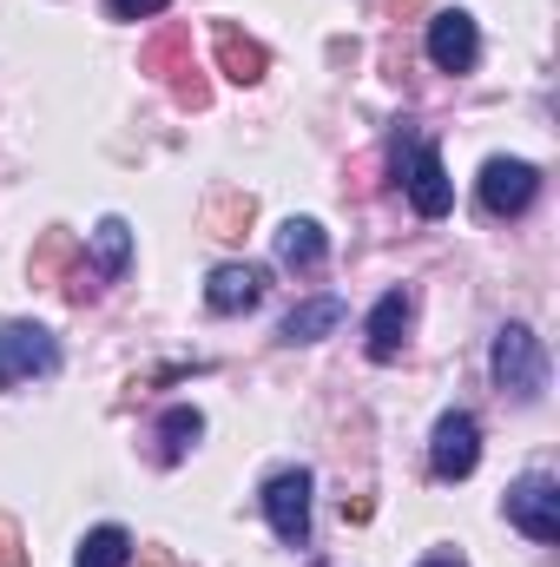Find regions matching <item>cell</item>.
Returning <instances> with one entry per match:
<instances>
[{"mask_svg":"<svg viewBox=\"0 0 560 567\" xmlns=\"http://www.w3.org/2000/svg\"><path fill=\"white\" fill-rule=\"evenodd\" d=\"M383 13H390V20H403V13H422V0H383Z\"/></svg>","mask_w":560,"mask_h":567,"instance_id":"cb8c5ba5","label":"cell"},{"mask_svg":"<svg viewBox=\"0 0 560 567\" xmlns=\"http://www.w3.org/2000/svg\"><path fill=\"white\" fill-rule=\"evenodd\" d=\"M370 515H376L370 495H343V522H370Z\"/></svg>","mask_w":560,"mask_h":567,"instance_id":"603a6c76","label":"cell"},{"mask_svg":"<svg viewBox=\"0 0 560 567\" xmlns=\"http://www.w3.org/2000/svg\"><path fill=\"white\" fill-rule=\"evenodd\" d=\"M475 53H481L475 20H468L462 7H442V13L428 20V60H435L442 73H468V66H475Z\"/></svg>","mask_w":560,"mask_h":567,"instance_id":"8992f818","label":"cell"},{"mask_svg":"<svg viewBox=\"0 0 560 567\" xmlns=\"http://www.w3.org/2000/svg\"><path fill=\"white\" fill-rule=\"evenodd\" d=\"M73 561L80 567H126L133 561V535H126V528H93V535L73 548Z\"/></svg>","mask_w":560,"mask_h":567,"instance_id":"2e32d148","label":"cell"},{"mask_svg":"<svg viewBox=\"0 0 560 567\" xmlns=\"http://www.w3.org/2000/svg\"><path fill=\"white\" fill-rule=\"evenodd\" d=\"M172 93H178V106H191V113L211 106V80H205L198 66H178V73H172Z\"/></svg>","mask_w":560,"mask_h":567,"instance_id":"ffe728a7","label":"cell"},{"mask_svg":"<svg viewBox=\"0 0 560 567\" xmlns=\"http://www.w3.org/2000/svg\"><path fill=\"white\" fill-rule=\"evenodd\" d=\"M265 515H271L278 542H290V548L310 542V468H278L265 482Z\"/></svg>","mask_w":560,"mask_h":567,"instance_id":"7a4b0ae2","label":"cell"},{"mask_svg":"<svg viewBox=\"0 0 560 567\" xmlns=\"http://www.w3.org/2000/svg\"><path fill=\"white\" fill-rule=\"evenodd\" d=\"M323 225L317 218H283L278 225V265H290V271H317L323 265Z\"/></svg>","mask_w":560,"mask_h":567,"instance_id":"7c38bea8","label":"cell"},{"mask_svg":"<svg viewBox=\"0 0 560 567\" xmlns=\"http://www.w3.org/2000/svg\"><path fill=\"white\" fill-rule=\"evenodd\" d=\"M145 567H172V555H165V548H152V555H145Z\"/></svg>","mask_w":560,"mask_h":567,"instance_id":"d4e9b609","label":"cell"},{"mask_svg":"<svg viewBox=\"0 0 560 567\" xmlns=\"http://www.w3.org/2000/svg\"><path fill=\"white\" fill-rule=\"evenodd\" d=\"M251 218H258V198H251V192H218V198L205 205V231H211V238H238Z\"/></svg>","mask_w":560,"mask_h":567,"instance_id":"5bb4252c","label":"cell"},{"mask_svg":"<svg viewBox=\"0 0 560 567\" xmlns=\"http://www.w3.org/2000/svg\"><path fill=\"white\" fill-rule=\"evenodd\" d=\"M211 40H218V73H225V80H238V86H258V80L271 73V53H265L251 33H238L231 20H218V33H211Z\"/></svg>","mask_w":560,"mask_h":567,"instance_id":"30bf717a","label":"cell"},{"mask_svg":"<svg viewBox=\"0 0 560 567\" xmlns=\"http://www.w3.org/2000/svg\"><path fill=\"white\" fill-rule=\"evenodd\" d=\"M403 178H409V198H416L422 218H442V212L455 205V185H448V172H442V152H435V145H416V152H409Z\"/></svg>","mask_w":560,"mask_h":567,"instance_id":"9c48e42d","label":"cell"},{"mask_svg":"<svg viewBox=\"0 0 560 567\" xmlns=\"http://www.w3.org/2000/svg\"><path fill=\"white\" fill-rule=\"evenodd\" d=\"M336 323H343V303H336V297H310V303H297V310H290V317H283V343H317V337H323V330H336Z\"/></svg>","mask_w":560,"mask_h":567,"instance_id":"4fadbf2b","label":"cell"},{"mask_svg":"<svg viewBox=\"0 0 560 567\" xmlns=\"http://www.w3.org/2000/svg\"><path fill=\"white\" fill-rule=\"evenodd\" d=\"M422 567H468V561H455V555H435V561H422Z\"/></svg>","mask_w":560,"mask_h":567,"instance_id":"484cf974","label":"cell"},{"mask_svg":"<svg viewBox=\"0 0 560 567\" xmlns=\"http://www.w3.org/2000/svg\"><path fill=\"white\" fill-rule=\"evenodd\" d=\"M178 66H191V27H165L152 47L139 53V73H178Z\"/></svg>","mask_w":560,"mask_h":567,"instance_id":"9a60e30c","label":"cell"},{"mask_svg":"<svg viewBox=\"0 0 560 567\" xmlns=\"http://www.w3.org/2000/svg\"><path fill=\"white\" fill-rule=\"evenodd\" d=\"M60 363V350H53V337L40 330V323H7L0 330V377L13 383V377H46Z\"/></svg>","mask_w":560,"mask_h":567,"instance_id":"52a82bcc","label":"cell"},{"mask_svg":"<svg viewBox=\"0 0 560 567\" xmlns=\"http://www.w3.org/2000/svg\"><path fill=\"white\" fill-rule=\"evenodd\" d=\"M113 20H145V13H165V0H106Z\"/></svg>","mask_w":560,"mask_h":567,"instance_id":"7402d4cb","label":"cell"},{"mask_svg":"<svg viewBox=\"0 0 560 567\" xmlns=\"http://www.w3.org/2000/svg\"><path fill=\"white\" fill-rule=\"evenodd\" d=\"M198 435H205V416H198V410H165V423H158V455L178 462Z\"/></svg>","mask_w":560,"mask_h":567,"instance_id":"d6986e66","label":"cell"},{"mask_svg":"<svg viewBox=\"0 0 560 567\" xmlns=\"http://www.w3.org/2000/svg\"><path fill=\"white\" fill-rule=\"evenodd\" d=\"M0 383H7V377H0Z\"/></svg>","mask_w":560,"mask_h":567,"instance_id":"4316f807","label":"cell"},{"mask_svg":"<svg viewBox=\"0 0 560 567\" xmlns=\"http://www.w3.org/2000/svg\"><path fill=\"white\" fill-rule=\"evenodd\" d=\"M495 390L515 396V403H541V390H548V350H541V337L528 323H508L495 337Z\"/></svg>","mask_w":560,"mask_h":567,"instance_id":"6da1fadb","label":"cell"},{"mask_svg":"<svg viewBox=\"0 0 560 567\" xmlns=\"http://www.w3.org/2000/svg\"><path fill=\"white\" fill-rule=\"evenodd\" d=\"M265 297V271L258 265H218L211 284H205V303L218 310V317H238V310H251Z\"/></svg>","mask_w":560,"mask_h":567,"instance_id":"8fae6325","label":"cell"},{"mask_svg":"<svg viewBox=\"0 0 560 567\" xmlns=\"http://www.w3.org/2000/svg\"><path fill=\"white\" fill-rule=\"evenodd\" d=\"M0 567H27V548H20V522L0 515Z\"/></svg>","mask_w":560,"mask_h":567,"instance_id":"44dd1931","label":"cell"},{"mask_svg":"<svg viewBox=\"0 0 560 567\" xmlns=\"http://www.w3.org/2000/svg\"><path fill=\"white\" fill-rule=\"evenodd\" d=\"M80 258V245H73V231H46L40 245H33V284H60L66 278V265Z\"/></svg>","mask_w":560,"mask_h":567,"instance_id":"e0dca14e","label":"cell"},{"mask_svg":"<svg viewBox=\"0 0 560 567\" xmlns=\"http://www.w3.org/2000/svg\"><path fill=\"white\" fill-rule=\"evenodd\" d=\"M508 522L535 542H560V482L554 475H521L508 488Z\"/></svg>","mask_w":560,"mask_h":567,"instance_id":"5b68a950","label":"cell"},{"mask_svg":"<svg viewBox=\"0 0 560 567\" xmlns=\"http://www.w3.org/2000/svg\"><path fill=\"white\" fill-rule=\"evenodd\" d=\"M409 323H416V297H409V290H390V297L370 310V357H376V363H396L403 343H409Z\"/></svg>","mask_w":560,"mask_h":567,"instance_id":"ba28073f","label":"cell"},{"mask_svg":"<svg viewBox=\"0 0 560 567\" xmlns=\"http://www.w3.org/2000/svg\"><path fill=\"white\" fill-rule=\"evenodd\" d=\"M475 462H481V429H475L468 410H448L428 435V468L442 482H462V475H475Z\"/></svg>","mask_w":560,"mask_h":567,"instance_id":"277c9868","label":"cell"},{"mask_svg":"<svg viewBox=\"0 0 560 567\" xmlns=\"http://www.w3.org/2000/svg\"><path fill=\"white\" fill-rule=\"evenodd\" d=\"M93 251H100V271H106V278H120V271H126V258H133V231H126V218H100Z\"/></svg>","mask_w":560,"mask_h":567,"instance_id":"ac0fdd59","label":"cell"},{"mask_svg":"<svg viewBox=\"0 0 560 567\" xmlns=\"http://www.w3.org/2000/svg\"><path fill=\"white\" fill-rule=\"evenodd\" d=\"M475 192H481V212H495V218H515V212H528V205H535V192H541V172H535L528 158H488Z\"/></svg>","mask_w":560,"mask_h":567,"instance_id":"3957f363","label":"cell"}]
</instances>
